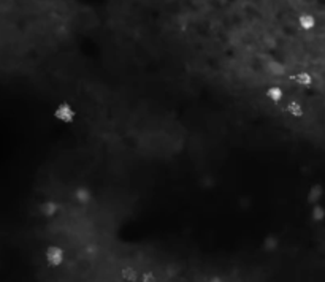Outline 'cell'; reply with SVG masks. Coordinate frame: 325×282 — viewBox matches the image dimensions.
I'll return each mask as SVG.
<instances>
[{
	"instance_id": "1",
	"label": "cell",
	"mask_w": 325,
	"mask_h": 282,
	"mask_svg": "<svg viewBox=\"0 0 325 282\" xmlns=\"http://www.w3.org/2000/svg\"><path fill=\"white\" fill-rule=\"evenodd\" d=\"M54 117L62 124H73L76 119V110L68 101H61L54 110Z\"/></svg>"
},
{
	"instance_id": "2",
	"label": "cell",
	"mask_w": 325,
	"mask_h": 282,
	"mask_svg": "<svg viewBox=\"0 0 325 282\" xmlns=\"http://www.w3.org/2000/svg\"><path fill=\"white\" fill-rule=\"evenodd\" d=\"M45 259L51 268H57L64 263L65 252L62 248H59V246H48L45 250Z\"/></svg>"
},
{
	"instance_id": "3",
	"label": "cell",
	"mask_w": 325,
	"mask_h": 282,
	"mask_svg": "<svg viewBox=\"0 0 325 282\" xmlns=\"http://www.w3.org/2000/svg\"><path fill=\"white\" fill-rule=\"evenodd\" d=\"M265 99H267L270 103L273 105H279L281 101H284L286 99V91L281 84H272L265 89Z\"/></svg>"
},
{
	"instance_id": "4",
	"label": "cell",
	"mask_w": 325,
	"mask_h": 282,
	"mask_svg": "<svg viewBox=\"0 0 325 282\" xmlns=\"http://www.w3.org/2000/svg\"><path fill=\"white\" fill-rule=\"evenodd\" d=\"M317 26V19L312 13H302L298 16V27L305 32L314 31Z\"/></svg>"
},
{
	"instance_id": "5",
	"label": "cell",
	"mask_w": 325,
	"mask_h": 282,
	"mask_svg": "<svg viewBox=\"0 0 325 282\" xmlns=\"http://www.w3.org/2000/svg\"><path fill=\"white\" fill-rule=\"evenodd\" d=\"M322 197H324V185L316 182V184H312L309 187L308 197H306V199H308L309 205H317V203L322 200Z\"/></svg>"
},
{
	"instance_id": "6",
	"label": "cell",
	"mask_w": 325,
	"mask_h": 282,
	"mask_svg": "<svg viewBox=\"0 0 325 282\" xmlns=\"http://www.w3.org/2000/svg\"><path fill=\"white\" fill-rule=\"evenodd\" d=\"M73 197L78 205H87L89 201H91L92 195H91V190L87 187H84V185H80V187H76L75 192H73Z\"/></svg>"
},
{
	"instance_id": "7",
	"label": "cell",
	"mask_w": 325,
	"mask_h": 282,
	"mask_svg": "<svg viewBox=\"0 0 325 282\" xmlns=\"http://www.w3.org/2000/svg\"><path fill=\"white\" fill-rule=\"evenodd\" d=\"M59 211V205L54 200H46L40 205V213L45 216V217H54Z\"/></svg>"
},
{
	"instance_id": "8",
	"label": "cell",
	"mask_w": 325,
	"mask_h": 282,
	"mask_svg": "<svg viewBox=\"0 0 325 282\" xmlns=\"http://www.w3.org/2000/svg\"><path fill=\"white\" fill-rule=\"evenodd\" d=\"M121 276L125 282H137L138 281V271L134 266H124L121 269Z\"/></svg>"
},
{
	"instance_id": "9",
	"label": "cell",
	"mask_w": 325,
	"mask_h": 282,
	"mask_svg": "<svg viewBox=\"0 0 325 282\" xmlns=\"http://www.w3.org/2000/svg\"><path fill=\"white\" fill-rule=\"evenodd\" d=\"M311 219L314 222H322L325 219V208L322 205H312V209H311Z\"/></svg>"
},
{
	"instance_id": "10",
	"label": "cell",
	"mask_w": 325,
	"mask_h": 282,
	"mask_svg": "<svg viewBox=\"0 0 325 282\" xmlns=\"http://www.w3.org/2000/svg\"><path fill=\"white\" fill-rule=\"evenodd\" d=\"M278 246H279V239L276 238V236L270 235V236L265 238V241H263V249L267 250V252H273V250H276V249H278Z\"/></svg>"
},
{
	"instance_id": "11",
	"label": "cell",
	"mask_w": 325,
	"mask_h": 282,
	"mask_svg": "<svg viewBox=\"0 0 325 282\" xmlns=\"http://www.w3.org/2000/svg\"><path fill=\"white\" fill-rule=\"evenodd\" d=\"M141 282H157V278L153 271H144L141 274Z\"/></svg>"
},
{
	"instance_id": "12",
	"label": "cell",
	"mask_w": 325,
	"mask_h": 282,
	"mask_svg": "<svg viewBox=\"0 0 325 282\" xmlns=\"http://www.w3.org/2000/svg\"><path fill=\"white\" fill-rule=\"evenodd\" d=\"M84 254L89 257H94L97 254V246H86V248H84Z\"/></svg>"
},
{
	"instance_id": "13",
	"label": "cell",
	"mask_w": 325,
	"mask_h": 282,
	"mask_svg": "<svg viewBox=\"0 0 325 282\" xmlns=\"http://www.w3.org/2000/svg\"><path fill=\"white\" fill-rule=\"evenodd\" d=\"M209 282H222V281H221L219 278H213V279H211V281H209Z\"/></svg>"
}]
</instances>
